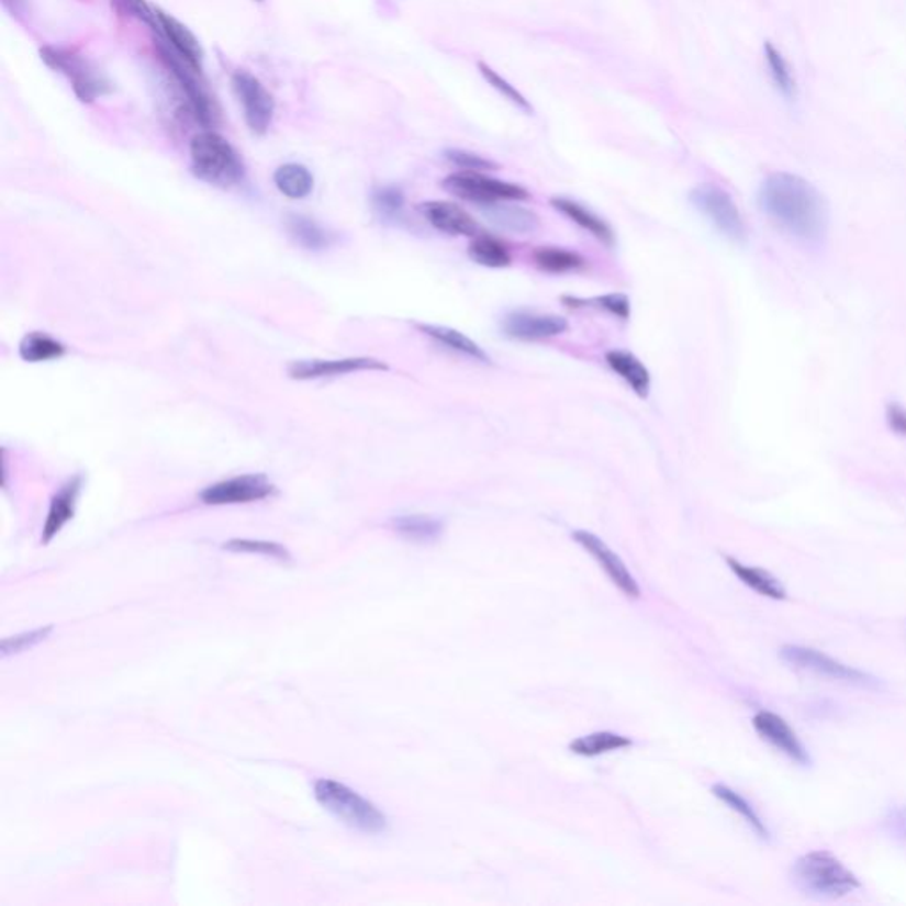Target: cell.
Segmentation results:
<instances>
[{"mask_svg": "<svg viewBox=\"0 0 906 906\" xmlns=\"http://www.w3.org/2000/svg\"><path fill=\"white\" fill-rule=\"evenodd\" d=\"M763 54H765L770 77L774 80L779 92H781L783 97L795 98V94H797V82H795V77L792 75L788 63L784 60L783 54H781L772 43H765Z\"/></svg>", "mask_w": 906, "mask_h": 906, "instance_id": "4dcf8cb0", "label": "cell"}, {"mask_svg": "<svg viewBox=\"0 0 906 906\" xmlns=\"http://www.w3.org/2000/svg\"><path fill=\"white\" fill-rule=\"evenodd\" d=\"M885 420H887L888 428L894 434L906 437V407L897 404V402L888 404L887 410H885Z\"/></svg>", "mask_w": 906, "mask_h": 906, "instance_id": "f35d334b", "label": "cell"}, {"mask_svg": "<svg viewBox=\"0 0 906 906\" xmlns=\"http://www.w3.org/2000/svg\"><path fill=\"white\" fill-rule=\"evenodd\" d=\"M275 187L282 195L289 199H305L314 192V176L306 169L305 165L286 164L280 165L273 174Z\"/></svg>", "mask_w": 906, "mask_h": 906, "instance_id": "cb8c5ba5", "label": "cell"}, {"mask_svg": "<svg viewBox=\"0 0 906 906\" xmlns=\"http://www.w3.org/2000/svg\"><path fill=\"white\" fill-rule=\"evenodd\" d=\"M372 204L376 213L383 220H396L404 210L405 197L401 188L383 187L378 188L372 195Z\"/></svg>", "mask_w": 906, "mask_h": 906, "instance_id": "836d02e7", "label": "cell"}, {"mask_svg": "<svg viewBox=\"0 0 906 906\" xmlns=\"http://www.w3.org/2000/svg\"><path fill=\"white\" fill-rule=\"evenodd\" d=\"M795 887L815 899H839L861 887L855 874L829 852L802 855L792 868Z\"/></svg>", "mask_w": 906, "mask_h": 906, "instance_id": "7a4b0ae2", "label": "cell"}, {"mask_svg": "<svg viewBox=\"0 0 906 906\" xmlns=\"http://www.w3.org/2000/svg\"><path fill=\"white\" fill-rule=\"evenodd\" d=\"M392 528L413 543H433L441 537L443 521L430 515H401L392 521Z\"/></svg>", "mask_w": 906, "mask_h": 906, "instance_id": "d4e9b609", "label": "cell"}, {"mask_svg": "<svg viewBox=\"0 0 906 906\" xmlns=\"http://www.w3.org/2000/svg\"><path fill=\"white\" fill-rule=\"evenodd\" d=\"M779 657H781V661L792 665L795 670L809 671L816 676H824V679L834 680V682L848 683V685L861 689L882 687V682L873 674L834 661L829 656L813 650V648L788 645V647L781 648Z\"/></svg>", "mask_w": 906, "mask_h": 906, "instance_id": "8992f818", "label": "cell"}, {"mask_svg": "<svg viewBox=\"0 0 906 906\" xmlns=\"http://www.w3.org/2000/svg\"><path fill=\"white\" fill-rule=\"evenodd\" d=\"M112 8L123 16H130V19H137L146 23L153 33L158 27L156 10L147 4V0H112Z\"/></svg>", "mask_w": 906, "mask_h": 906, "instance_id": "d590c367", "label": "cell"}, {"mask_svg": "<svg viewBox=\"0 0 906 906\" xmlns=\"http://www.w3.org/2000/svg\"><path fill=\"white\" fill-rule=\"evenodd\" d=\"M572 538H574L579 546L583 547L584 551L590 552V555L597 560L599 566L606 572L607 578L613 581V584L618 588L619 592L624 593L625 597L639 599L641 590H639L636 579H634L633 574L627 570L624 561L619 560V556L616 555L615 551H611L609 546H607L604 540H601L597 535L584 532V529L575 532Z\"/></svg>", "mask_w": 906, "mask_h": 906, "instance_id": "8fae6325", "label": "cell"}, {"mask_svg": "<svg viewBox=\"0 0 906 906\" xmlns=\"http://www.w3.org/2000/svg\"><path fill=\"white\" fill-rule=\"evenodd\" d=\"M156 19H158V27L155 31L156 40L164 42L174 54L181 57L193 69L202 71L204 51H202V45L197 40L195 34L184 23L174 19L172 14L165 13V11L156 10Z\"/></svg>", "mask_w": 906, "mask_h": 906, "instance_id": "5bb4252c", "label": "cell"}, {"mask_svg": "<svg viewBox=\"0 0 906 906\" xmlns=\"http://www.w3.org/2000/svg\"><path fill=\"white\" fill-rule=\"evenodd\" d=\"M691 202L711 220L720 234L735 243H746L747 227L734 199L723 188L711 182L700 184L691 192Z\"/></svg>", "mask_w": 906, "mask_h": 906, "instance_id": "ba28073f", "label": "cell"}, {"mask_svg": "<svg viewBox=\"0 0 906 906\" xmlns=\"http://www.w3.org/2000/svg\"><path fill=\"white\" fill-rule=\"evenodd\" d=\"M563 303L570 309H599L607 314L615 315L618 320L627 321L630 317V300L625 294H604V297L590 298H563Z\"/></svg>", "mask_w": 906, "mask_h": 906, "instance_id": "1f68e13d", "label": "cell"}, {"mask_svg": "<svg viewBox=\"0 0 906 906\" xmlns=\"http://www.w3.org/2000/svg\"><path fill=\"white\" fill-rule=\"evenodd\" d=\"M19 353L20 358L27 363H43V361L63 358L66 355V347L65 344H60L46 333L33 332L22 338Z\"/></svg>", "mask_w": 906, "mask_h": 906, "instance_id": "484cf974", "label": "cell"}, {"mask_svg": "<svg viewBox=\"0 0 906 906\" xmlns=\"http://www.w3.org/2000/svg\"><path fill=\"white\" fill-rule=\"evenodd\" d=\"M52 633V627L45 629L33 630V633L20 634L14 638H8L2 641V656L8 657L11 653H19V651L27 650V648L36 647L37 642L45 641L48 634Z\"/></svg>", "mask_w": 906, "mask_h": 906, "instance_id": "74e56055", "label": "cell"}, {"mask_svg": "<svg viewBox=\"0 0 906 906\" xmlns=\"http://www.w3.org/2000/svg\"><path fill=\"white\" fill-rule=\"evenodd\" d=\"M192 170L197 178L214 187L231 188L245 178V165L233 144L220 133H197L190 142Z\"/></svg>", "mask_w": 906, "mask_h": 906, "instance_id": "3957f363", "label": "cell"}, {"mask_svg": "<svg viewBox=\"0 0 906 906\" xmlns=\"http://www.w3.org/2000/svg\"><path fill=\"white\" fill-rule=\"evenodd\" d=\"M726 563L746 586L751 588L763 597L774 599V601H783L786 597V590H784L783 584L779 583L778 579L767 570L743 566V563L735 560V558H729V556L726 558Z\"/></svg>", "mask_w": 906, "mask_h": 906, "instance_id": "603a6c76", "label": "cell"}, {"mask_svg": "<svg viewBox=\"0 0 906 906\" xmlns=\"http://www.w3.org/2000/svg\"><path fill=\"white\" fill-rule=\"evenodd\" d=\"M630 746H633V740L627 737L611 734V731H599V734L575 738L574 742H570L569 749L579 757L595 758Z\"/></svg>", "mask_w": 906, "mask_h": 906, "instance_id": "4316f807", "label": "cell"}, {"mask_svg": "<svg viewBox=\"0 0 906 906\" xmlns=\"http://www.w3.org/2000/svg\"><path fill=\"white\" fill-rule=\"evenodd\" d=\"M761 210L790 236L820 245L829 233V208L809 181L788 172L770 174L760 188Z\"/></svg>", "mask_w": 906, "mask_h": 906, "instance_id": "6da1fadb", "label": "cell"}, {"mask_svg": "<svg viewBox=\"0 0 906 906\" xmlns=\"http://www.w3.org/2000/svg\"><path fill=\"white\" fill-rule=\"evenodd\" d=\"M752 726L757 729L763 740L774 746L778 751L783 752L790 760L795 761L798 765H809L810 758L806 747L802 746L797 734L793 731L792 726L772 712H758L752 719Z\"/></svg>", "mask_w": 906, "mask_h": 906, "instance_id": "4fadbf2b", "label": "cell"}, {"mask_svg": "<svg viewBox=\"0 0 906 906\" xmlns=\"http://www.w3.org/2000/svg\"><path fill=\"white\" fill-rule=\"evenodd\" d=\"M551 205L561 214H566L567 219L572 220L575 225L597 237L599 242L607 246L615 245V234L611 231L609 225L604 220L599 219L597 214L586 210L584 205L570 201L566 197H555V199H551Z\"/></svg>", "mask_w": 906, "mask_h": 906, "instance_id": "ffe728a7", "label": "cell"}, {"mask_svg": "<svg viewBox=\"0 0 906 906\" xmlns=\"http://www.w3.org/2000/svg\"><path fill=\"white\" fill-rule=\"evenodd\" d=\"M42 59L54 71L65 75L78 100L91 103L112 91L109 80L83 55L60 46L42 48Z\"/></svg>", "mask_w": 906, "mask_h": 906, "instance_id": "5b68a950", "label": "cell"}, {"mask_svg": "<svg viewBox=\"0 0 906 906\" xmlns=\"http://www.w3.org/2000/svg\"><path fill=\"white\" fill-rule=\"evenodd\" d=\"M535 265L546 271V273H569L575 269L583 268V257L575 254V251L563 250V248H556V246H543L534 251Z\"/></svg>", "mask_w": 906, "mask_h": 906, "instance_id": "f1b7e54d", "label": "cell"}, {"mask_svg": "<svg viewBox=\"0 0 906 906\" xmlns=\"http://www.w3.org/2000/svg\"><path fill=\"white\" fill-rule=\"evenodd\" d=\"M225 551L231 552H248V555L271 556L277 560H289V555L286 547L277 543H268V540H250V538H233L224 546Z\"/></svg>", "mask_w": 906, "mask_h": 906, "instance_id": "d6a6232c", "label": "cell"}, {"mask_svg": "<svg viewBox=\"0 0 906 906\" xmlns=\"http://www.w3.org/2000/svg\"><path fill=\"white\" fill-rule=\"evenodd\" d=\"M420 213L428 224L448 236H479L480 225L468 211L447 201H430L420 205Z\"/></svg>", "mask_w": 906, "mask_h": 906, "instance_id": "2e32d148", "label": "cell"}, {"mask_svg": "<svg viewBox=\"0 0 906 906\" xmlns=\"http://www.w3.org/2000/svg\"><path fill=\"white\" fill-rule=\"evenodd\" d=\"M468 254L473 262L485 266V268H506L512 262L508 248L496 237L485 236V234L473 237Z\"/></svg>", "mask_w": 906, "mask_h": 906, "instance_id": "83f0119b", "label": "cell"}, {"mask_svg": "<svg viewBox=\"0 0 906 906\" xmlns=\"http://www.w3.org/2000/svg\"><path fill=\"white\" fill-rule=\"evenodd\" d=\"M365 370H376V372H387L390 370L384 361L376 358H342V360H303L289 365V376L298 381H312V379L337 378L347 373L365 372Z\"/></svg>", "mask_w": 906, "mask_h": 906, "instance_id": "7c38bea8", "label": "cell"}, {"mask_svg": "<svg viewBox=\"0 0 906 906\" xmlns=\"http://www.w3.org/2000/svg\"><path fill=\"white\" fill-rule=\"evenodd\" d=\"M314 795L324 809L353 829L365 834H381L387 830V816L346 784L333 779H320L314 784Z\"/></svg>", "mask_w": 906, "mask_h": 906, "instance_id": "277c9868", "label": "cell"}, {"mask_svg": "<svg viewBox=\"0 0 906 906\" xmlns=\"http://www.w3.org/2000/svg\"><path fill=\"white\" fill-rule=\"evenodd\" d=\"M607 365L609 369L624 379L625 383L629 384L639 399H647L650 393L651 378L647 367L641 363L638 356H634L629 351H609L606 355Z\"/></svg>", "mask_w": 906, "mask_h": 906, "instance_id": "d6986e66", "label": "cell"}, {"mask_svg": "<svg viewBox=\"0 0 906 906\" xmlns=\"http://www.w3.org/2000/svg\"><path fill=\"white\" fill-rule=\"evenodd\" d=\"M82 485V474H75L59 491L55 492L48 515H46L45 526H43V544L51 543L52 538L59 534L69 521L74 519Z\"/></svg>", "mask_w": 906, "mask_h": 906, "instance_id": "e0dca14e", "label": "cell"}, {"mask_svg": "<svg viewBox=\"0 0 906 906\" xmlns=\"http://www.w3.org/2000/svg\"><path fill=\"white\" fill-rule=\"evenodd\" d=\"M231 86H233L234 97L242 105L246 126L257 135H265L275 115V100L271 92L266 89L259 78L248 74L245 69H239L233 75Z\"/></svg>", "mask_w": 906, "mask_h": 906, "instance_id": "9c48e42d", "label": "cell"}, {"mask_svg": "<svg viewBox=\"0 0 906 906\" xmlns=\"http://www.w3.org/2000/svg\"><path fill=\"white\" fill-rule=\"evenodd\" d=\"M416 328L427 335L428 338H433L437 344L450 349V351L468 356L471 360L480 361V363H491V356L483 351L477 342L466 337L465 333L447 328V326H436V324H416Z\"/></svg>", "mask_w": 906, "mask_h": 906, "instance_id": "44dd1931", "label": "cell"}, {"mask_svg": "<svg viewBox=\"0 0 906 906\" xmlns=\"http://www.w3.org/2000/svg\"><path fill=\"white\" fill-rule=\"evenodd\" d=\"M4 2H10V0H4Z\"/></svg>", "mask_w": 906, "mask_h": 906, "instance_id": "60d3db41", "label": "cell"}, {"mask_svg": "<svg viewBox=\"0 0 906 906\" xmlns=\"http://www.w3.org/2000/svg\"><path fill=\"white\" fill-rule=\"evenodd\" d=\"M885 827L894 838L906 842V807H894L885 818Z\"/></svg>", "mask_w": 906, "mask_h": 906, "instance_id": "ab89813d", "label": "cell"}, {"mask_svg": "<svg viewBox=\"0 0 906 906\" xmlns=\"http://www.w3.org/2000/svg\"><path fill=\"white\" fill-rule=\"evenodd\" d=\"M277 492L266 474H239L234 479L213 483L199 494L204 505H239V503L262 502Z\"/></svg>", "mask_w": 906, "mask_h": 906, "instance_id": "30bf717a", "label": "cell"}, {"mask_svg": "<svg viewBox=\"0 0 906 906\" xmlns=\"http://www.w3.org/2000/svg\"><path fill=\"white\" fill-rule=\"evenodd\" d=\"M712 793H714L715 797L719 798L720 802H725L726 806L731 807L735 813L742 816L747 825H749L761 839H769V829H767L765 821L761 820L757 810L752 809L751 804H749L746 798L740 797L737 792L728 788V786H723V784H715Z\"/></svg>", "mask_w": 906, "mask_h": 906, "instance_id": "f546056e", "label": "cell"}, {"mask_svg": "<svg viewBox=\"0 0 906 906\" xmlns=\"http://www.w3.org/2000/svg\"><path fill=\"white\" fill-rule=\"evenodd\" d=\"M257 2H262V0H257Z\"/></svg>", "mask_w": 906, "mask_h": 906, "instance_id": "b9f144b4", "label": "cell"}, {"mask_svg": "<svg viewBox=\"0 0 906 906\" xmlns=\"http://www.w3.org/2000/svg\"><path fill=\"white\" fill-rule=\"evenodd\" d=\"M286 228L294 243L303 246L305 250H324L333 243V234L328 228L303 214H289L286 219Z\"/></svg>", "mask_w": 906, "mask_h": 906, "instance_id": "7402d4cb", "label": "cell"}, {"mask_svg": "<svg viewBox=\"0 0 906 906\" xmlns=\"http://www.w3.org/2000/svg\"><path fill=\"white\" fill-rule=\"evenodd\" d=\"M479 69L482 77L485 78V82H488L492 89H496L505 100L511 101L515 107H519L524 112H534V107L529 105V101L526 100L508 80H505L502 75L494 71L491 66L479 63Z\"/></svg>", "mask_w": 906, "mask_h": 906, "instance_id": "e575fe53", "label": "cell"}, {"mask_svg": "<svg viewBox=\"0 0 906 906\" xmlns=\"http://www.w3.org/2000/svg\"><path fill=\"white\" fill-rule=\"evenodd\" d=\"M445 158H447L451 165H456L459 169L465 170V172L497 169V165L494 164V161L488 160V158H483V156L474 155V153H470V150L448 149L447 153H445Z\"/></svg>", "mask_w": 906, "mask_h": 906, "instance_id": "8d00e7d4", "label": "cell"}, {"mask_svg": "<svg viewBox=\"0 0 906 906\" xmlns=\"http://www.w3.org/2000/svg\"><path fill=\"white\" fill-rule=\"evenodd\" d=\"M506 337L515 340H543V338L558 337L569 329V323L560 315L529 314V312H514L506 315L502 323Z\"/></svg>", "mask_w": 906, "mask_h": 906, "instance_id": "9a60e30c", "label": "cell"}, {"mask_svg": "<svg viewBox=\"0 0 906 906\" xmlns=\"http://www.w3.org/2000/svg\"><path fill=\"white\" fill-rule=\"evenodd\" d=\"M505 202L508 201L480 205V210H482L483 216L500 231L521 234V236L537 233L538 227H540V219L534 211L521 208V205L505 204Z\"/></svg>", "mask_w": 906, "mask_h": 906, "instance_id": "ac0fdd59", "label": "cell"}, {"mask_svg": "<svg viewBox=\"0 0 906 906\" xmlns=\"http://www.w3.org/2000/svg\"><path fill=\"white\" fill-rule=\"evenodd\" d=\"M441 187L451 195L479 205L503 201H528L529 199L526 188L514 184V182L489 178L479 172L451 174L441 182Z\"/></svg>", "mask_w": 906, "mask_h": 906, "instance_id": "52a82bcc", "label": "cell"}]
</instances>
